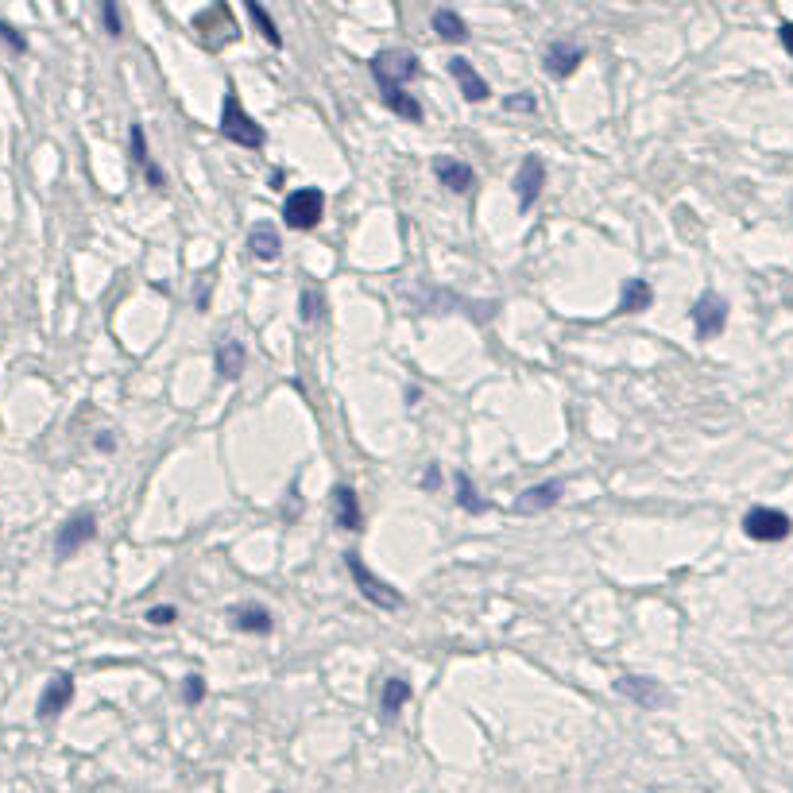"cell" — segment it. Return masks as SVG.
<instances>
[{"label":"cell","mask_w":793,"mask_h":793,"mask_svg":"<svg viewBox=\"0 0 793 793\" xmlns=\"http://www.w3.org/2000/svg\"><path fill=\"white\" fill-rule=\"evenodd\" d=\"M368 70H372L380 93L387 97V93H395V89H403L407 82H414L422 74V62H418L414 51H380V55H372Z\"/></svg>","instance_id":"2"},{"label":"cell","mask_w":793,"mask_h":793,"mask_svg":"<svg viewBox=\"0 0 793 793\" xmlns=\"http://www.w3.org/2000/svg\"><path fill=\"white\" fill-rule=\"evenodd\" d=\"M325 314V294L318 287H306V291L298 294V318L310 325V322H322Z\"/></svg>","instance_id":"24"},{"label":"cell","mask_w":793,"mask_h":793,"mask_svg":"<svg viewBox=\"0 0 793 793\" xmlns=\"http://www.w3.org/2000/svg\"><path fill=\"white\" fill-rule=\"evenodd\" d=\"M182 701H186L190 708L202 705V701H206V677H202V674L186 677V685H182Z\"/></svg>","instance_id":"26"},{"label":"cell","mask_w":793,"mask_h":793,"mask_svg":"<svg viewBox=\"0 0 793 793\" xmlns=\"http://www.w3.org/2000/svg\"><path fill=\"white\" fill-rule=\"evenodd\" d=\"M542 186H546V163H542V155H523V163H519V175H515V198H519V209L530 213L534 202L542 198Z\"/></svg>","instance_id":"9"},{"label":"cell","mask_w":793,"mask_h":793,"mask_svg":"<svg viewBox=\"0 0 793 793\" xmlns=\"http://www.w3.org/2000/svg\"><path fill=\"white\" fill-rule=\"evenodd\" d=\"M434 31H438L445 43H465V39H469V24H465L453 8H438V12H434Z\"/></svg>","instance_id":"22"},{"label":"cell","mask_w":793,"mask_h":793,"mask_svg":"<svg viewBox=\"0 0 793 793\" xmlns=\"http://www.w3.org/2000/svg\"><path fill=\"white\" fill-rule=\"evenodd\" d=\"M244 12L252 16V24L260 28V35H264V39H267V43H271V47H283V35H279V28H275V20H271V16H267V12H264V4H256V0H248V4H244Z\"/></svg>","instance_id":"25"},{"label":"cell","mask_w":793,"mask_h":793,"mask_svg":"<svg viewBox=\"0 0 793 793\" xmlns=\"http://www.w3.org/2000/svg\"><path fill=\"white\" fill-rule=\"evenodd\" d=\"M101 20H105V31L113 35V39H120L124 31H120V12H117V4H101Z\"/></svg>","instance_id":"30"},{"label":"cell","mask_w":793,"mask_h":793,"mask_svg":"<svg viewBox=\"0 0 793 793\" xmlns=\"http://www.w3.org/2000/svg\"><path fill=\"white\" fill-rule=\"evenodd\" d=\"M503 109H507V113H534V109H538V101H534L530 93H515V97H507V101H503Z\"/></svg>","instance_id":"29"},{"label":"cell","mask_w":793,"mask_h":793,"mask_svg":"<svg viewBox=\"0 0 793 793\" xmlns=\"http://www.w3.org/2000/svg\"><path fill=\"white\" fill-rule=\"evenodd\" d=\"M144 619L151 623V627H171L178 619V608H171V604H155V608H147Z\"/></svg>","instance_id":"27"},{"label":"cell","mask_w":793,"mask_h":793,"mask_svg":"<svg viewBox=\"0 0 793 793\" xmlns=\"http://www.w3.org/2000/svg\"><path fill=\"white\" fill-rule=\"evenodd\" d=\"M345 565H349V577L356 581V588H360V596L368 600V604H376V608H383V612H395V608H403V592L395 585H387V581H380L364 561H360V554H345Z\"/></svg>","instance_id":"4"},{"label":"cell","mask_w":793,"mask_h":793,"mask_svg":"<svg viewBox=\"0 0 793 793\" xmlns=\"http://www.w3.org/2000/svg\"><path fill=\"white\" fill-rule=\"evenodd\" d=\"M561 496H565V484H561V480L534 484L527 492H519V500L511 503V515H542V511H550Z\"/></svg>","instance_id":"12"},{"label":"cell","mask_w":793,"mask_h":793,"mask_svg":"<svg viewBox=\"0 0 793 793\" xmlns=\"http://www.w3.org/2000/svg\"><path fill=\"white\" fill-rule=\"evenodd\" d=\"M612 689H616L619 697H627L631 705H639L643 712H654V708L670 705V693H666V685H662V681H654V677L623 674V677H616V681H612Z\"/></svg>","instance_id":"8"},{"label":"cell","mask_w":793,"mask_h":793,"mask_svg":"<svg viewBox=\"0 0 793 793\" xmlns=\"http://www.w3.org/2000/svg\"><path fill=\"white\" fill-rule=\"evenodd\" d=\"M244 341H236V337H221L217 341V353H213V364H217V372H221V380H240V372H244Z\"/></svg>","instance_id":"19"},{"label":"cell","mask_w":793,"mask_h":793,"mask_svg":"<svg viewBox=\"0 0 793 793\" xmlns=\"http://www.w3.org/2000/svg\"><path fill=\"white\" fill-rule=\"evenodd\" d=\"M411 701V681L407 677H387L383 681V693H380V716L391 724L399 712H403V705Z\"/></svg>","instance_id":"21"},{"label":"cell","mask_w":793,"mask_h":793,"mask_svg":"<svg viewBox=\"0 0 793 793\" xmlns=\"http://www.w3.org/2000/svg\"><path fill=\"white\" fill-rule=\"evenodd\" d=\"M650 306H654V287H650L647 279H623L616 314H643Z\"/></svg>","instance_id":"18"},{"label":"cell","mask_w":793,"mask_h":793,"mask_svg":"<svg viewBox=\"0 0 793 793\" xmlns=\"http://www.w3.org/2000/svg\"><path fill=\"white\" fill-rule=\"evenodd\" d=\"M229 623L240 635H271V627H275V619H271L264 604H236L229 612Z\"/></svg>","instance_id":"16"},{"label":"cell","mask_w":793,"mask_h":793,"mask_svg":"<svg viewBox=\"0 0 793 793\" xmlns=\"http://www.w3.org/2000/svg\"><path fill=\"white\" fill-rule=\"evenodd\" d=\"M333 515H337V527H345L349 534L364 530V511H360V496H356L353 484L333 488Z\"/></svg>","instance_id":"15"},{"label":"cell","mask_w":793,"mask_h":793,"mask_svg":"<svg viewBox=\"0 0 793 793\" xmlns=\"http://www.w3.org/2000/svg\"><path fill=\"white\" fill-rule=\"evenodd\" d=\"M97 538V515L93 511H74L59 530H55V558L70 561L86 542Z\"/></svg>","instance_id":"7"},{"label":"cell","mask_w":793,"mask_h":793,"mask_svg":"<svg viewBox=\"0 0 793 793\" xmlns=\"http://www.w3.org/2000/svg\"><path fill=\"white\" fill-rule=\"evenodd\" d=\"M128 140H132V159H136V167L147 175V182L155 186V190H163L167 186V175H163V167L151 159V151H147V140H144V128L140 124H132V132H128Z\"/></svg>","instance_id":"20"},{"label":"cell","mask_w":793,"mask_h":793,"mask_svg":"<svg viewBox=\"0 0 793 793\" xmlns=\"http://www.w3.org/2000/svg\"><path fill=\"white\" fill-rule=\"evenodd\" d=\"M93 445H97V449H101V453H109V449H113V445H117V441H113V434H109V430H105V434H101V438L93 441Z\"/></svg>","instance_id":"33"},{"label":"cell","mask_w":793,"mask_h":793,"mask_svg":"<svg viewBox=\"0 0 793 793\" xmlns=\"http://www.w3.org/2000/svg\"><path fill=\"white\" fill-rule=\"evenodd\" d=\"M248 248H252V256H256L260 264H275V260L283 256V240H279V229H275L271 221L252 225V233H248Z\"/></svg>","instance_id":"17"},{"label":"cell","mask_w":793,"mask_h":793,"mask_svg":"<svg viewBox=\"0 0 793 793\" xmlns=\"http://www.w3.org/2000/svg\"><path fill=\"white\" fill-rule=\"evenodd\" d=\"M438 484H441V472H438V465H434V469H430V472H426V476H422V488H430V492H434Z\"/></svg>","instance_id":"32"},{"label":"cell","mask_w":793,"mask_h":793,"mask_svg":"<svg viewBox=\"0 0 793 793\" xmlns=\"http://www.w3.org/2000/svg\"><path fill=\"white\" fill-rule=\"evenodd\" d=\"M728 298L716 291H705L697 302H693V310H689V318H693V329H697V341H712V337H720L724 329H728Z\"/></svg>","instance_id":"6"},{"label":"cell","mask_w":793,"mask_h":793,"mask_svg":"<svg viewBox=\"0 0 793 793\" xmlns=\"http://www.w3.org/2000/svg\"><path fill=\"white\" fill-rule=\"evenodd\" d=\"M325 217V194L318 186H298L294 194H287V202H283V221H287V229L294 233H310V229H318Z\"/></svg>","instance_id":"3"},{"label":"cell","mask_w":793,"mask_h":793,"mask_svg":"<svg viewBox=\"0 0 793 793\" xmlns=\"http://www.w3.org/2000/svg\"><path fill=\"white\" fill-rule=\"evenodd\" d=\"M581 62H585V47L573 43V39H554V43L542 51V70H546L550 78H569Z\"/></svg>","instance_id":"10"},{"label":"cell","mask_w":793,"mask_h":793,"mask_svg":"<svg viewBox=\"0 0 793 793\" xmlns=\"http://www.w3.org/2000/svg\"><path fill=\"white\" fill-rule=\"evenodd\" d=\"M778 39H782V47L793 55V24L790 20H782V24H778Z\"/></svg>","instance_id":"31"},{"label":"cell","mask_w":793,"mask_h":793,"mask_svg":"<svg viewBox=\"0 0 793 793\" xmlns=\"http://www.w3.org/2000/svg\"><path fill=\"white\" fill-rule=\"evenodd\" d=\"M449 74H453V82H457V89L465 93V101L469 105H480V101H488V93H492V86H488V78L472 66L469 59H461V55H453L449 59Z\"/></svg>","instance_id":"13"},{"label":"cell","mask_w":793,"mask_h":793,"mask_svg":"<svg viewBox=\"0 0 793 793\" xmlns=\"http://www.w3.org/2000/svg\"><path fill=\"white\" fill-rule=\"evenodd\" d=\"M453 484H457V503H461L469 515H484V511H488V500H480V496H476L469 472H457V476H453Z\"/></svg>","instance_id":"23"},{"label":"cell","mask_w":793,"mask_h":793,"mask_svg":"<svg viewBox=\"0 0 793 793\" xmlns=\"http://www.w3.org/2000/svg\"><path fill=\"white\" fill-rule=\"evenodd\" d=\"M743 534L751 542H786L793 534V519L778 507H751L743 515Z\"/></svg>","instance_id":"5"},{"label":"cell","mask_w":793,"mask_h":793,"mask_svg":"<svg viewBox=\"0 0 793 793\" xmlns=\"http://www.w3.org/2000/svg\"><path fill=\"white\" fill-rule=\"evenodd\" d=\"M221 136L236 147H252V151H260L267 144V132L264 124H256L252 113L240 105V97H236V89L229 86L225 89V101H221Z\"/></svg>","instance_id":"1"},{"label":"cell","mask_w":793,"mask_h":793,"mask_svg":"<svg viewBox=\"0 0 793 793\" xmlns=\"http://www.w3.org/2000/svg\"><path fill=\"white\" fill-rule=\"evenodd\" d=\"M0 39H4V43H8V47H12V51H16V55H24V51H28V39H24V35H20V31L12 28V24H8V20H0Z\"/></svg>","instance_id":"28"},{"label":"cell","mask_w":793,"mask_h":793,"mask_svg":"<svg viewBox=\"0 0 793 793\" xmlns=\"http://www.w3.org/2000/svg\"><path fill=\"white\" fill-rule=\"evenodd\" d=\"M434 175L453 194H469L472 186H476V171H472L465 159H453V155H438L434 159Z\"/></svg>","instance_id":"14"},{"label":"cell","mask_w":793,"mask_h":793,"mask_svg":"<svg viewBox=\"0 0 793 793\" xmlns=\"http://www.w3.org/2000/svg\"><path fill=\"white\" fill-rule=\"evenodd\" d=\"M70 701H74V677H70V674H55L51 681H47V685H43L35 712H39V720H55L59 712H66V708H70Z\"/></svg>","instance_id":"11"}]
</instances>
